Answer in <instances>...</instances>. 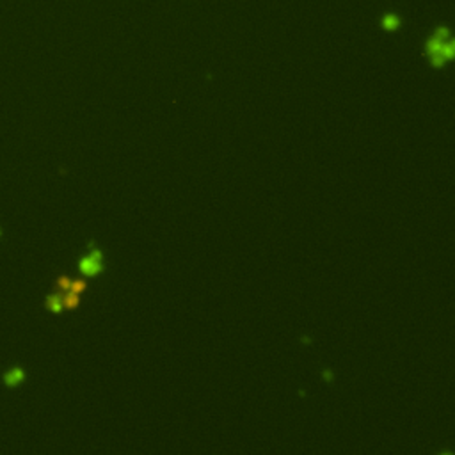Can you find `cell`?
<instances>
[{"label":"cell","mask_w":455,"mask_h":455,"mask_svg":"<svg viewBox=\"0 0 455 455\" xmlns=\"http://www.w3.org/2000/svg\"><path fill=\"white\" fill-rule=\"evenodd\" d=\"M25 377H27V373L22 366H13V368H9L8 372L2 375V380H4V384L8 387H16L25 380Z\"/></svg>","instance_id":"2"},{"label":"cell","mask_w":455,"mask_h":455,"mask_svg":"<svg viewBox=\"0 0 455 455\" xmlns=\"http://www.w3.org/2000/svg\"><path fill=\"white\" fill-rule=\"evenodd\" d=\"M0 237H2V230H0Z\"/></svg>","instance_id":"5"},{"label":"cell","mask_w":455,"mask_h":455,"mask_svg":"<svg viewBox=\"0 0 455 455\" xmlns=\"http://www.w3.org/2000/svg\"><path fill=\"white\" fill-rule=\"evenodd\" d=\"M45 306H46V309H50V311H53V313L62 311L64 309V297L62 295H50V297L46 299Z\"/></svg>","instance_id":"3"},{"label":"cell","mask_w":455,"mask_h":455,"mask_svg":"<svg viewBox=\"0 0 455 455\" xmlns=\"http://www.w3.org/2000/svg\"><path fill=\"white\" fill-rule=\"evenodd\" d=\"M395 23H397V22H395V20H393V18H387V20H386V25L389 27V29H392V27L395 25Z\"/></svg>","instance_id":"4"},{"label":"cell","mask_w":455,"mask_h":455,"mask_svg":"<svg viewBox=\"0 0 455 455\" xmlns=\"http://www.w3.org/2000/svg\"><path fill=\"white\" fill-rule=\"evenodd\" d=\"M79 267H80V271H82L84 274H87V276H94V274H98V272H102L103 271L102 252H100L98 249L91 244V252L80 259Z\"/></svg>","instance_id":"1"}]
</instances>
